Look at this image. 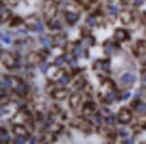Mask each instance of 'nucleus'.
Masks as SVG:
<instances>
[{
  "label": "nucleus",
  "instance_id": "obj_13",
  "mask_svg": "<svg viewBox=\"0 0 146 144\" xmlns=\"http://www.w3.org/2000/svg\"><path fill=\"white\" fill-rule=\"evenodd\" d=\"M73 52H74V54H75L77 57H80V58H83V57L85 56V51L79 46H77L74 48V50H73Z\"/></svg>",
  "mask_w": 146,
  "mask_h": 144
},
{
  "label": "nucleus",
  "instance_id": "obj_8",
  "mask_svg": "<svg viewBox=\"0 0 146 144\" xmlns=\"http://www.w3.org/2000/svg\"><path fill=\"white\" fill-rule=\"evenodd\" d=\"M14 132L16 135H26L27 131L23 125H15L14 127Z\"/></svg>",
  "mask_w": 146,
  "mask_h": 144
},
{
  "label": "nucleus",
  "instance_id": "obj_30",
  "mask_svg": "<svg viewBox=\"0 0 146 144\" xmlns=\"http://www.w3.org/2000/svg\"><path fill=\"white\" fill-rule=\"evenodd\" d=\"M1 40L4 41L5 43H6V44H9L11 42V39L10 37L8 35H4V34H1Z\"/></svg>",
  "mask_w": 146,
  "mask_h": 144
},
{
  "label": "nucleus",
  "instance_id": "obj_23",
  "mask_svg": "<svg viewBox=\"0 0 146 144\" xmlns=\"http://www.w3.org/2000/svg\"><path fill=\"white\" fill-rule=\"evenodd\" d=\"M115 51V49H114V47L113 45H107V46L105 48V50H104V52L106 53V55H111V54H113V52Z\"/></svg>",
  "mask_w": 146,
  "mask_h": 144
},
{
  "label": "nucleus",
  "instance_id": "obj_3",
  "mask_svg": "<svg viewBox=\"0 0 146 144\" xmlns=\"http://www.w3.org/2000/svg\"><path fill=\"white\" fill-rule=\"evenodd\" d=\"M67 95H68V91L66 89H64V88L63 89H56L52 93V96L55 99H57V100L64 99V98H66Z\"/></svg>",
  "mask_w": 146,
  "mask_h": 144
},
{
  "label": "nucleus",
  "instance_id": "obj_15",
  "mask_svg": "<svg viewBox=\"0 0 146 144\" xmlns=\"http://www.w3.org/2000/svg\"><path fill=\"white\" fill-rule=\"evenodd\" d=\"M86 22L87 24L91 27H94L95 25H96V19L93 16H88L86 18Z\"/></svg>",
  "mask_w": 146,
  "mask_h": 144
},
{
  "label": "nucleus",
  "instance_id": "obj_24",
  "mask_svg": "<svg viewBox=\"0 0 146 144\" xmlns=\"http://www.w3.org/2000/svg\"><path fill=\"white\" fill-rule=\"evenodd\" d=\"M50 27L51 30H54V29H60L61 28V24L59 21H54V22H51L50 24Z\"/></svg>",
  "mask_w": 146,
  "mask_h": 144
},
{
  "label": "nucleus",
  "instance_id": "obj_27",
  "mask_svg": "<svg viewBox=\"0 0 146 144\" xmlns=\"http://www.w3.org/2000/svg\"><path fill=\"white\" fill-rule=\"evenodd\" d=\"M109 12H110L111 15H114V16H116L118 14V12H119V9H118V7L116 6V5H111L110 7H109Z\"/></svg>",
  "mask_w": 146,
  "mask_h": 144
},
{
  "label": "nucleus",
  "instance_id": "obj_12",
  "mask_svg": "<svg viewBox=\"0 0 146 144\" xmlns=\"http://www.w3.org/2000/svg\"><path fill=\"white\" fill-rule=\"evenodd\" d=\"M26 89H27V87L25 86V84L21 83L19 85H17V87L15 89V92L16 94H18V95H21V94H25L26 92Z\"/></svg>",
  "mask_w": 146,
  "mask_h": 144
},
{
  "label": "nucleus",
  "instance_id": "obj_36",
  "mask_svg": "<svg viewBox=\"0 0 146 144\" xmlns=\"http://www.w3.org/2000/svg\"><path fill=\"white\" fill-rule=\"evenodd\" d=\"M124 142H125V143H133V140H125Z\"/></svg>",
  "mask_w": 146,
  "mask_h": 144
},
{
  "label": "nucleus",
  "instance_id": "obj_22",
  "mask_svg": "<svg viewBox=\"0 0 146 144\" xmlns=\"http://www.w3.org/2000/svg\"><path fill=\"white\" fill-rule=\"evenodd\" d=\"M25 140H26V138H25V135H17L15 142L17 144H22V143H25Z\"/></svg>",
  "mask_w": 146,
  "mask_h": 144
},
{
  "label": "nucleus",
  "instance_id": "obj_37",
  "mask_svg": "<svg viewBox=\"0 0 146 144\" xmlns=\"http://www.w3.org/2000/svg\"><path fill=\"white\" fill-rule=\"evenodd\" d=\"M134 2L140 5V4H142V3H143V0H134Z\"/></svg>",
  "mask_w": 146,
  "mask_h": 144
},
{
  "label": "nucleus",
  "instance_id": "obj_18",
  "mask_svg": "<svg viewBox=\"0 0 146 144\" xmlns=\"http://www.w3.org/2000/svg\"><path fill=\"white\" fill-rule=\"evenodd\" d=\"M1 85L2 87H5V88H11L13 86V81L8 78H5L1 80Z\"/></svg>",
  "mask_w": 146,
  "mask_h": 144
},
{
  "label": "nucleus",
  "instance_id": "obj_33",
  "mask_svg": "<svg viewBox=\"0 0 146 144\" xmlns=\"http://www.w3.org/2000/svg\"><path fill=\"white\" fill-rule=\"evenodd\" d=\"M21 23V19L19 18V17H15V19H14V21H13V23L11 24V25L15 26V25H17V24H19Z\"/></svg>",
  "mask_w": 146,
  "mask_h": 144
},
{
  "label": "nucleus",
  "instance_id": "obj_7",
  "mask_svg": "<svg viewBox=\"0 0 146 144\" xmlns=\"http://www.w3.org/2000/svg\"><path fill=\"white\" fill-rule=\"evenodd\" d=\"M65 18H66V21L69 24H74L79 19V15L76 14V13H73V12H68L66 14Z\"/></svg>",
  "mask_w": 146,
  "mask_h": 144
},
{
  "label": "nucleus",
  "instance_id": "obj_16",
  "mask_svg": "<svg viewBox=\"0 0 146 144\" xmlns=\"http://www.w3.org/2000/svg\"><path fill=\"white\" fill-rule=\"evenodd\" d=\"M65 62V59L63 56H60L58 58H56L55 60H54V65L56 67H61L63 65V63Z\"/></svg>",
  "mask_w": 146,
  "mask_h": 144
},
{
  "label": "nucleus",
  "instance_id": "obj_5",
  "mask_svg": "<svg viewBox=\"0 0 146 144\" xmlns=\"http://www.w3.org/2000/svg\"><path fill=\"white\" fill-rule=\"evenodd\" d=\"M115 37H116V39L118 40V41H125L126 38H127V36H128V33L126 32L125 30H124V29H116V31H115Z\"/></svg>",
  "mask_w": 146,
  "mask_h": 144
},
{
  "label": "nucleus",
  "instance_id": "obj_29",
  "mask_svg": "<svg viewBox=\"0 0 146 144\" xmlns=\"http://www.w3.org/2000/svg\"><path fill=\"white\" fill-rule=\"evenodd\" d=\"M95 122L97 124H99V125L102 124V122H103V116L101 115L100 113H97V114L95 115Z\"/></svg>",
  "mask_w": 146,
  "mask_h": 144
},
{
  "label": "nucleus",
  "instance_id": "obj_14",
  "mask_svg": "<svg viewBox=\"0 0 146 144\" xmlns=\"http://www.w3.org/2000/svg\"><path fill=\"white\" fill-rule=\"evenodd\" d=\"M96 109V104L92 101H88L84 104V110H89L90 112H93Z\"/></svg>",
  "mask_w": 146,
  "mask_h": 144
},
{
  "label": "nucleus",
  "instance_id": "obj_20",
  "mask_svg": "<svg viewBox=\"0 0 146 144\" xmlns=\"http://www.w3.org/2000/svg\"><path fill=\"white\" fill-rule=\"evenodd\" d=\"M3 130H4V129H2V131H1V141H3V142H7V141L10 140V136H9V134L7 133L5 131V132H4Z\"/></svg>",
  "mask_w": 146,
  "mask_h": 144
},
{
  "label": "nucleus",
  "instance_id": "obj_19",
  "mask_svg": "<svg viewBox=\"0 0 146 144\" xmlns=\"http://www.w3.org/2000/svg\"><path fill=\"white\" fill-rule=\"evenodd\" d=\"M116 98V93L115 91H111V92H108L107 95H106V100L108 102H113L115 101V99Z\"/></svg>",
  "mask_w": 146,
  "mask_h": 144
},
{
  "label": "nucleus",
  "instance_id": "obj_38",
  "mask_svg": "<svg viewBox=\"0 0 146 144\" xmlns=\"http://www.w3.org/2000/svg\"><path fill=\"white\" fill-rule=\"evenodd\" d=\"M144 81H145V82H146V76H145V77H144Z\"/></svg>",
  "mask_w": 146,
  "mask_h": 144
},
{
  "label": "nucleus",
  "instance_id": "obj_25",
  "mask_svg": "<svg viewBox=\"0 0 146 144\" xmlns=\"http://www.w3.org/2000/svg\"><path fill=\"white\" fill-rule=\"evenodd\" d=\"M59 82L62 84V85H66V84H68V83L70 82V78L68 76H66V75H63V76H61L60 77V79H59Z\"/></svg>",
  "mask_w": 146,
  "mask_h": 144
},
{
  "label": "nucleus",
  "instance_id": "obj_11",
  "mask_svg": "<svg viewBox=\"0 0 146 144\" xmlns=\"http://www.w3.org/2000/svg\"><path fill=\"white\" fill-rule=\"evenodd\" d=\"M63 57L65 59V61H67L69 64H71V66H75L77 64V60L74 56H72L71 54H65Z\"/></svg>",
  "mask_w": 146,
  "mask_h": 144
},
{
  "label": "nucleus",
  "instance_id": "obj_32",
  "mask_svg": "<svg viewBox=\"0 0 146 144\" xmlns=\"http://www.w3.org/2000/svg\"><path fill=\"white\" fill-rule=\"evenodd\" d=\"M119 133H120V135H121L122 137H127L129 135V133L125 131V129H120Z\"/></svg>",
  "mask_w": 146,
  "mask_h": 144
},
{
  "label": "nucleus",
  "instance_id": "obj_4",
  "mask_svg": "<svg viewBox=\"0 0 146 144\" xmlns=\"http://www.w3.org/2000/svg\"><path fill=\"white\" fill-rule=\"evenodd\" d=\"M136 80V76L130 73H125L121 77V81L124 84H129V83H134Z\"/></svg>",
  "mask_w": 146,
  "mask_h": 144
},
{
  "label": "nucleus",
  "instance_id": "obj_28",
  "mask_svg": "<svg viewBox=\"0 0 146 144\" xmlns=\"http://www.w3.org/2000/svg\"><path fill=\"white\" fill-rule=\"evenodd\" d=\"M136 109H137L138 112L143 113L144 111H146V104H139L136 106Z\"/></svg>",
  "mask_w": 146,
  "mask_h": 144
},
{
  "label": "nucleus",
  "instance_id": "obj_35",
  "mask_svg": "<svg viewBox=\"0 0 146 144\" xmlns=\"http://www.w3.org/2000/svg\"><path fill=\"white\" fill-rule=\"evenodd\" d=\"M30 142H31L32 144H33V143H35V142H36V138H35V137H33V138L31 139Z\"/></svg>",
  "mask_w": 146,
  "mask_h": 144
},
{
  "label": "nucleus",
  "instance_id": "obj_6",
  "mask_svg": "<svg viewBox=\"0 0 146 144\" xmlns=\"http://www.w3.org/2000/svg\"><path fill=\"white\" fill-rule=\"evenodd\" d=\"M41 58L42 57L40 55H38L37 53L32 52L27 57V60L30 64H37V63H39L41 61Z\"/></svg>",
  "mask_w": 146,
  "mask_h": 144
},
{
  "label": "nucleus",
  "instance_id": "obj_1",
  "mask_svg": "<svg viewBox=\"0 0 146 144\" xmlns=\"http://www.w3.org/2000/svg\"><path fill=\"white\" fill-rule=\"evenodd\" d=\"M132 120V113L126 108H122L118 112V122L120 124H128Z\"/></svg>",
  "mask_w": 146,
  "mask_h": 144
},
{
  "label": "nucleus",
  "instance_id": "obj_31",
  "mask_svg": "<svg viewBox=\"0 0 146 144\" xmlns=\"http://www.w3.org/2000/svg\"><path fill=\"white\" fill-rule=\"evenodd\" d=\"M49 68H50V65H49V64H42V65H41L40 68L43 73H46V72L48 71Z\"/></svg>",
  "mask_w": 146,
  "mask_h": 144
},
{
  "label": "nucleus",
  "instance_id": "obj_10",
  "mask_svg": "<svg viewBox=\"0 0 146 144\" xmlns=\"http://www.w3.org/2000/svg\"><path fill=\"white\" fill-rule=\"evenodd\" d=\"M40 41L41 43L45 48H47V49L51 46V41L50 40V38H48L47 36H42V37H40Z\"/></svg>",
  "mask_w": 146,
  "mask_h": 144
},
{
  "label": "nucleus",
  "instance_id": "obj_34",
  "mask_svg": "<svg viewBox=\"0 0 146 144\" xmlns=\"http://www.w3.org/2000/svg\"><path fill=\"white\" fill-rule=\"evenodd\" d=\"M129 97H130V93L127 92V93H125V94L123 95V96H122V99H123V100H126L127 98H129Z\"/></svg>",
  "mask_w": 146,
  "mask_h": 144
},
{
  "label": "nucleus",
  "instance_id": "obj_26",
  "mask_svg": "<svg viewBox=\"0 0 146 144\" xmlns=\"http://www.w3.org/2000/svg\"><path fill=\"white\" fill-rule=\"evenodd\" d=\"M102 68L105 70L106 72H110V63L108 60H106V61H104L102 63Z\"/></svg>",
  "mask_w": 146,
  "mask_h": 144
},
{
  "label": "nucleus",
  "instance_id": "obj_21",
  "mask_svg": "<svg viewBox=\"0 0 146 144\" xmlns=\"http://www.w3.org/2000/svg\"><path fill=\"white\" fill-rule=\"evenodd\" d=\"M106 122L108 125H114V124H115V122H116V117H115V115H113V114L108 115L106 118Z\"/></svg>",
  "mask_w": 146,
  "mask_h": 144
},
{
  "label": "nucleus",
  "instance_id": "obj_9",
  "mask_svg": "<svg viewBox=\"0 0 146 144\" xmlns=\"http://www.w3.org/2000/svg\"><path fill=\"white\" fill-rule=\"evenodd\" d=\"M120 19L124 24H127L131 21V15L127 11H123L120 15Z\"/></svg>",
  "mask_w": 146,
  "mask_h": 144
},
{
  "label": "nucleus",
  "instance_id": "obj_17",
  "mask_svg": "<svg viewBox=\"0 0 146 144\" xmlns=\"http://www.w3.org/2000/svg\"><path fill=\"white\" fill-rule=\"evenodd\" d=\"M34 29L38 32H43V31H44V25H43V24L42 22L38 21V22H36L35 25H34Z\"/></svg>",
  "mask_w": 146,
  "mask_h": 144
},
{
  "label": "nucleus",
  "instance_id": "obj_2",
  "mask_svg": "<svg viewBox=\"0 0 146 144\" xmlns=\"http://www.w3.org/2000/svg\"><path fill=\"white\" fill-rule=\"evenodd\" d=\"M81 98H82V96H81L79 93H74V94H72L71 96V98H70V106L72 109L78 107L79 103H80Z\"/></svg>",
  "mask_w": 146,
  "mask_h": 144
}]
</instances>
